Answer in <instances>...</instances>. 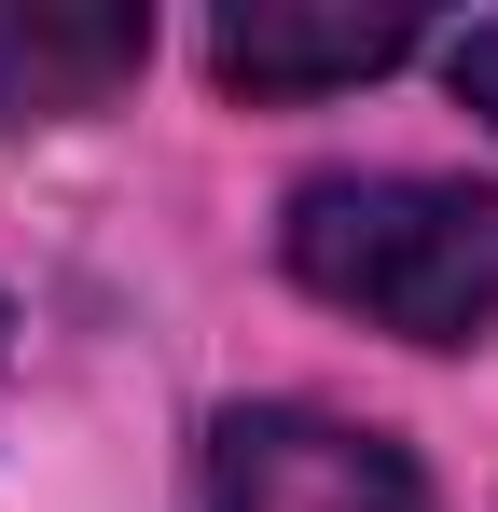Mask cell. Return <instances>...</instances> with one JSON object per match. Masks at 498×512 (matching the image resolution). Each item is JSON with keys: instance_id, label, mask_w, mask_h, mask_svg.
<instances>
[{"instance_id": "obj_1", "label": "cell", "mask_w": 498, "mask_h": 512, "mask_svg": "<svg viewBox=\"0 0 498 512\" xmlns=\"http://www.w3.org/2000/svg\"><path fill=\"white\" fill-rule=\"evenodd\" d=\"M277 263L332 319L402 346H485L498 333V194L429 167H319L277 208Z\"/></svg>"}, {"instance_id": "obj_2", "label": "cell", "mask_w": 498, "mask_h": 512, "mask_svg": "<svg viewBox=\"0 0 498 512\" xmlns=\"http://www.w3.org/2000/svg\"><path fill=\"white\" fill-rule=\"evenodd\" d=\"M208 512H443L415 443L319 402H236L208 429Z\"/></svg>"}, {"instance_id": "obj_3", "label": "cell", "mask_w": 498, "mask_h": 512, "mask_svg": "<svg viewBox=\"0 0 498 512\" xmlns=\"http://www.w3.org/2000/svg\"><path fill=\"white\" fill-rule=\"evenodd\" d=\"M415 56V14L402 0H236L222 28H208V70L236 97H346L374 84V70H402Z\"/></svg>"}, {"instance_id": "obj_4", "label": "cell", "mask_w": 498, "mask_h": 512, "mask_svg": "<svg viewBox=\"0 0 498 512\" xmlns=\"http://www.w3.org/2000/svg\"><path fill=\"white\" fill-rule=\"evenodd\" d=\"M139 56H153V14H14L0 0V125L97 111Z\"/></svg>"}, {"instance_id": "obj_5", "label": "cell", "mask_w": 498, "mask_h": 512, "mask_svg": "<svg viewBox=\"0 0 498 512\" xmlns=\"http://www.w3.org/2000/svg\"><path fill=\"white\" fill-rule=\"evenodd\" d=\"M443 84H457V111H485V125H498V14L443 42Z\"/></svg>"}]
</instances>
